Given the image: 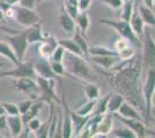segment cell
<instances>
[{
	"label": "cell",
	"instance_id": "obj_29",
	"mask_svg": "<svg viewBox=\"0 0 155 138\" xmlns=\"http://www.w3.org/2000/svg\"><path fill=\"white\" fill-rule=\"evenodd\" d=\"M58 44L63 46L65 48V51H67V52L84 57L82 52H81V50L79 48V46L77 45V43L73 40V38H61V39H58Z\"/></svg>",
	"mask_w": 155,
	"mask_h": 138
},
{
	"label": "cell",
	"instance_id": "obj_8",
	"mask_svg": "<svg viewBox=\"0 0 155 138\" xmlns=\"http://www.w3.org/2000/svg\"><path fill=\"white\" fill-rule=\"evenodd\" d=\"M6 40L11 46V48L13 50L16 59L19 60V62H22L25 60L28 45H29L27 40L26 31H19L11 36H6Z\"/></svg>",
	"mask_w": 155,
	"mask_h": 138
},
{
	"label": "cell",
	"instance_id": "obj_33",
	"mask_svg": "<svg viewBox=\"0 0 155 138\" xmlns=\"http://www.w3.org/2000/svg\"><path fill=\"white\" fill-rule=\"evenodd\" d=\"M88 54L91 57H100V55H118L115 50H110L104 46H89Z\"/></svg>",
	"mask_w": 155,
	"mask_h": 138
},
{
	"label": "cell",
	"instance_id": "obj_39",
	"mask_svg": "<svg viewBox=\"0 0 155 138\" xmlns=\"http://www.w3.org/2000/svg\"><path fill=\"white\" fill-rule=\"evenodd\" d=\"M1 105H2L4 109H5L6 115H16V114H20L18 104L7 103V101H1Z\"/></svg>",
	"mask_w": 155,
	"mask_h": 138
},
{
	"label": "cell",
	"instance_id": "obj_13",
	"mask_svg": "<svg viewBox=\"0 0 155 138\" xmlns=\"http://www.w3.org/2000/svg\"><path fill=\"white\" fill-rule=\"evenodd\" d=\"M61 103L64 106V114H63V138H71L73 137V124H72L71 114H70V106L66 101L65 93L63 92Z\"/></svg>",
	"mask_w": 155,
	"mask_h": 138
},
{
	"label": "cell",
	"instance_id": "obj_22",
	"mask_svg": "<svg viewBox=\"0 0 155 138\" xmlns=\"http://www.w3.org/2000/svg\"><path fill=\"white\" fill-rule=\"evenodd\" d=\"M93 63L97 66L102 67L104 69H111L112 67L116 66L117 62H119L120 59L118 55H100V57H91Z\"/></svg>",
	"mask_w": 155,
	"mask_h": 138
},
{
	"label": "cell",
	"instance_id": "obj_52",
	"mask_svg": "<svg viewBox=\"0 0 155 138\" xmlns=\"http://www.w3.org/2000/svg\"><path fill=\"white\" fill-rule=\"evenodd\" d=\"M42 1H45V0H38V2H42Z\"/></svg>",
	"mask_w": 155,
	"mask_h": 138
},
{
	"label": "cell",
	"instance_id": "obj_19",
	"mask_svg": "<svg viewBox=\"0 0 155 138\" xmlns=\"http://www.w3.org/2000/svg\"><path fill=\"white\" fill-rule=\"evenodd\" d=\"M26 36L27 40L29 44H35V43H41L42 40L44 39V36L45 33L43 32L42 30V21L34 24V26L26 28Z\"/></svg>",
	"mask_w": 155,
	"mask_h": 138
},
{
	"label": "cell",
	"instance_id": "obj_44",
	"mask_svg": "<svg viewBox=\"0 0 155 138\" xmlns=\"http://www.w3.org/2000/svg\"><path fill=\"white\" fill-rule=\"evenodd\" d=\"M37 2H38V0H20L18 5L27 7V8H30V9H34Z\"/></svg>",
	"mask_w": 155,
	"mask_h": 138
},
{
	"label": "cell",
	"instance_id": "obj_12",
	"mask_svg": "<svg viewBox=\"0 0 155 138\" xmlns=\"http://www.w3.org/2000/svg\"><path fill=\"white\" fill-rule=\"evenodd\" d=\"M34 68H35L36 76H41L44 78H59L52 70L51 62H50V59H48V58L39 57L37 59H35L34 60Z\"/></svg>",
	"mask_w": 155,
	"mask_h": 138
},
{
	"label": "cell",
	"instance_id": "obj_41",
	"mask_svg": "<svg viewBox=\"0 0 155 138\" xmlns=\"http://www.w3.org/2000/svg\"><path fill=\"white\" fill-rule=\"evenodd\" d=\"M34 99H26V100H22V101H20L19 104H18V107H19V112L20 114L22 115V114H25V113L31 107V105L34 104Z\"/></svg>",
	"mask_w": 155,
	"mask_h": 138
},
{
	"label": "cell",
	"instance_id": "obj_14",
	"mask_svg": "<svg viewBox=\"0 0 155 138\" xmlns=\"http://www.w3.org/2000/svg\"><path fill=\"white\" fill-rule=\"evenodd\" d=\"M58 45V39L56 37H53L52 35H45L44 39L39 44V55L50 59L54 48Z\"/></svg>",
	"mask_w": 155,
	"mask_h": 138
},
{
	"label": "cell",
	"instance_id": "obj_2",
	"mask_svg": "<svg viewBox=\"0 0 155 138\" xmlns=\"http://www.w3.org/2000/svg\"><path fill=\"white\" fill-rule=\"evenodd\" d=\"M63 63L67 74L70 75V78H75L82 82H94L96 78L91 65L82 55H77L65 51Z\"/></svg>",
	"mask_w": 155,
	"mask_h": 138
},
{
	"label": "cell",
	"instance_id": "obj_28",
	"mask_svg": "<svg viewBox=\"0 0 155 138\" xmlns=\"http://www.w3.org/2000/svg\"><path fill=\"white\" fill-rule=\"evenodd\" d=\"M110 96H111V92L97 99L96 105L94 107L91 115H103L105 113H108V101H109Z\"/></svg>",
	"mask_w": 155,
	"mask_h": 138
},
{
	"label": "cell",
	"instance_id": "obj_35",
	"mask_svg": "<svg viewBox=\"0 0 155 138\" xmlns=\"http://www.w3.org/2000/svg\"><path fill=\"white\" fill-rule=\"evenodd\" d=\"M63 2H64L65 11L75 20L77 16L79 15V13H80L79 5H78V0H64Z\"/></svg>",
	"mask_w": 155,
	"mask_h": 138
},
{
	"label": "cell",
	"instance_id": "obj_38",
	"mask_svg": "<svg viewBox=\"0 0 155 138\" xmlns=\"http://www.w3.org/2000/svg\"><path fill=\"white\" fill-rule=\"evenodd\" d=\"M51 68L53 72L58 76V77H63V76H66V77H70V75L67 74L66 69H65V66L63 62H57V61H51Z\"/></svg>",
	"mask_w": 155,
	"mask_h": 138
},
{
	"label": "cell",
	"instance_id": "obj_24",
	"mask_svg": "<svg viewBox=\"0 0 155 138\" xmlns=\"http://www.w3.org/2000/svg\"><path fill=\"white\" fill-rule=\"evenodd\" d=\"M125 100L126 99H125V97L122 93H119V92L117 91H112L109 98V101H108V112L117 113Z\"/></svg>",
	"mask_w": 155,
	"mask_h": 138
},
{
	"label": "cell",
	"instance_id": "obj_5",
	"mask_svg": "<svg viewBox=\"0 0 155 138\" xmlns=\"http://www.w3.org/2000/svg\"><path fill=\"white\" fill-rule=\"evenodd\" d=\"M141 66L145 70L155 69V40L149 31L141 38Z\"/></svg>",
	"mask_w": 155,
	"mask_h": 138
},
{
	"label": "cell",
	"instance_id": "obj_18",
	"mask_svg": "<svg viewBox=\"0 0 155 138\" xmlns=\"http://www.w3.org/2000/svg\"><path fill=\"white\" fill-rule=\"evenodd\" d=\"M117 114L126 118H134V120H142V121H145V118L142 116L141 112H139V111L137 109L136 106L132 105L130 101H126V100L123 103V105L120 106V108L118 109ZM145 122H146V121H145Z\"/></svg>",
	"mask_w": 155,
	"mask_h": 138
},
{
	"label": "cell",
	"instance_id": "obj_11",
	"mask_svg": "<svg viewBox=\"0 0 155 138\" xmlns=\"http://www.w3.org/2000/svg\"><path fill=\"white\" fill-rule=\"evenodd\" d=\"M14 87L18 91L27 94L30 99L37 100L39 97V87L36 82V78L32 77H23V78H15L13 82Z\"/></svg>",
	"mask_w": 155,
	"mask_h": 138
},
{
	"label": "cell",
	"instance_id": "obj_21",
	"mask_svg": "<svg viewBox=\"0 0 155 138\" xmlns=\"http://www.w3.org/2000/svg\"><path fill=\"white\" fill-rule=\"evenodd\" d=\"M58 21H59L60 26H61V29H63L66 33H73L74 32V30L77 29L75 20H74L71 15L65 11L64 7H63L61 13H60V15H59Z\"/></svg>",
	"mask_w": 155,
	"mask_h": 138
},
{
	"label": "cell",
	"instance_id": "obj_9",
	"mask_svg": "<svg viewBox=\"0 0 155 138\" xmlns=\"http://www.w3.org/2000/svg\"><path fill=\"white\" fill-rule=\"evenodd\" d=\"M14 20L16 21V23L20 26L29 28V26L41 22V17L34 9L20 6L16 4V5H14Z\"/></svg>",
	"mask_w": 155,
	"mask_h": 138
},
{
	"label": "cell",
	"instance_id": "obj_49",
	"mask_svg": "<svg viewBox=\"0 0 155 138\" xmlns=\"http://www.w3.org/2000/svg\"><path fill=\"white\" fill-rule=\"evenodd\" d=\"M155 108V91L153 93V97H152V109Z\"/></svg>",
	"mask_w": 155,
	"mask_h": 138
},
{
	"label": "cell",
	"instance_id": "obj_10",
	"mask_svg": "<svg viewBox=\"0 0 155 138\" xmlns=\"http://www.w3.org/2000/svg\"><path fill=\"white\" fill-rule=\"evenodd\" d=\"M114 116L117 118L124 125L129 127L132 131L136 133L137 138H145V137H150L153 136L155 137V131L149 129L147 127V123L142 120H134V118H123L120 115H118L117 113H114Z\"/></svg>",
	"mask_w": 155,
	"mask_h": 138
},
{
	"label": "cell",
	"instance_id": "obj_46",
	"mask_svg": "<svg viewBox=\"0 0 155 138\" xmlns=\"http://www.w3.org/2000/svg\"><path fill=\"white\" fill-rule=\"evenodd\" d=\"M141 2L149 8H154L155 7V0H141Z\"/></svg>",
	"mask_w": 155,
	"mask_h": 138
},
{
	"label": "cell",
	"instance_id": "obj_15",
	"mask_svg": "<svg viewBox=\"0 0 155 138\" xmlns=\"http://www.w3.org/2000/svg\"><path fill=\"white\" fill-rule=\"evenodd\" d=\"M112 124H114V113H105L102 115L100 120V123L97 127V131L95 137H104L108 136L110 131L112 130Z\"/></svg>",
	"mask_w": 155,
	"mask_h": 138
},
{
	"label": "cell",
	"instance_id": "obj_3",
	"mask_svg": "<svg viewBox=\"0 0 155 138\" xmlns=\"http://www.w3.org/2000/svg\"><path fill=\"white\" fill-rule=\"evenodd\" d=\"M155 91V69L146 70L145 81L141 86L143 105H145V121L148 124L152 120V97Z\"/></svg>",
	"mask_w": 155,
	"mask_h": 138
},
{
	"label": "cell",
	"instance_id": "obj_43",
	"mask_svg": "<svg viewBox=\"0 0 155 138\" xmlns=\"http://www.w3.org/2000/svg\"><path fill=\"white\" fill-rule=\"evenodd\" d=\"M41 124H42L41 120L36 116V118H31V120H30V121L26 124V127H28V128H29V130H30L31 132H36L37 130H38L39 127H41Z\"/></svg>",
	"mask_w": 155,
	"mask_h": 138
},
{
	"label": "cell",
	"instance_id": "obj_6",
	"mask_svg": "<svg viewBox=\"0 0 155 138\" xmlns=\"http://www.w3.org/2000/svg\"><path fill=\"white\" fill-rule=\"evenodd\" d=\"M36 82L38 84L39 87V97L38 99L48 103V104H51V103H61V100L59 99V97L57 96V92H56V81L54 78H44V77H41V76H36Z\"/></svg>",
	"mask_w": 155,
	"mask_h": 138
},
{
	"label": "cell",
	"instance_id": "obj_27",
	"mask_svg": "<svg viewBox=\"0 0 155 138\" xmlns=\"http://www.w3.org/2000/svg\"><path fill=\"white\" fill-rule=\"evenodd\" d=\"M84 91L88 100H96L101 97L100 87L95 82H84Z\"/></svg>",
	"mask_w": 155,
	"mask_h": 138
},
{
	"label": "cell",
	"instance_id": "obj_53",
	"mask_svg": "<svg viewBox=\"0 0 155 138\" xmlns=\"http://www.w3.org/2000/svg\"><path fill=\"white\" fill-rule=\"evenodd\" d=\"M123 1H127V0H123Z\"/></svg>",
	"mask_w": 155,
	"mask_h": 138
},
{
	"label": "cell",
	"instance_id": "obj_54",
	"mask_svg": "<svg viewBox=\"0 0 155 138\" xmlns=\"http://www.w3.org/2000/svg\"><path fill=\"white\" fill-rule=\"evenodd\" d=\"M60 1H64V0H60Z\"/></svg>",
	"mask_w": 155,
	"mask_h": 138
},
{
	"label": "cell",
	"instance_id": "obj_31",
	"mask_svg": "<svg viewBox=\"0 0 155 138\" xmlns=\"http://www.w3.org/2000/svg\"><path fill=\"white\" fill-rule=\"evenodd\" d=\"M108 137H117V138H137L136 133L130 129L129 127L123 125L120 128H115L112 129Z\"/></svg>",
	"mask_w": 155,
	"mask_h": 138
},
{
	"label": "cell",
	"instance_id": "obj_23",
	"mask_svg": "<svg viewBox=\"0 0 155 138\" xmlns=\"http://www.w3.org/2000/svg\"><path fill=\"white\" fill-rule=\"evenodd\" d=\"M138 11L141 16L142 21L145 23V26H155V12L154 8H149V7L145 6L143 4H138Z\"/></svg>",
	"mask_w": 155,
	"mask_h": 138
},
{
	"label": "cell",
	"instance_id": "obj_30",
	"mask_svg": "<svg viewBox=\"0 0 155 138\" xmlns=\"http://www.w3.org/2000/svg\"><path fill=\"white\" fill-rule=\"evenodd\" d=\"M73 40L77 43V45L79 46V48L81 50V52L84 54V57L86 55H88V50H89V45H88V43H87V40L84 38V35L81 33V31L79 30V29H75L74 30V32H73Z\"/></svg>",
	"mask_w": 155,
	"mask_h": 138
},
{
	"label": "cell",
	"instance_id": "obj_48",
	"mask_svg": "<svg viewBox=\"0 0 155 138\" xmlns=\"http://www.w3.org/2000/svg\"><path fill=\"white\" fill-rule=\"evenodd\" d=\"M5 19H6V17H5V14H4V12H2L1 8H0V22H4Z\"/></svg>",
	"mask_w": 155,
	"mask_h": 138
},
{
	"label": "cell",
	"instance_id": "obj_37",
	"mask_svg": "<svg viewBox=\"0 0 155 138\" xmlns=\"http://www.w3.org/2000/svg\"><path fill=\"white\" fill-rule=\"evenodd\" d=\"M117 53H118V58L120 59V61H123V60H127L133 58L136 55V50H134V46L130 44L129 46H126V47H124L122 50H119Z\"/></svg>",
	"mask_w": 155,
	"mask_h": 138
},
{
	"label": "cell",
	"instance_id": "obj_51",
	"mask_svg": "<svg viewBox=\"0 0 155 138\" xmlns=\"http://www.w3.org/2000/svg\"><path fill=\"white\" fill-rule=\"evenodd\" d=\"M139 2H140V0H134V4H136V5H138Z\"/></svg>",
	"mask_w": 155,
	"mask_h": 138
},
{
	"label": "cell",
	"instance_id": "obj_40",
	"mask_svg": "<svg viewBox=\"0 0 155 138\" xmlns=\"http://www.w3.org/2000/svg\"><path fill=\"white\" fill-rule=\"evenodd\" d=\"M64 54H65V48L61 45H58L54 48V51L52 53L50 60L51 61H57V62H63Z\"/></svg>",
	"mask_w": 155,
	"mask_h": 138
},
{
	"label": "cell",
	"instance_id": "obj_7",
	"mask_svg": "<svg viewBox=\"0 0 155 138\" xmlns=\"http://www.w3.org/2000/svg\"><path fill=\"white\" fill-rule=\"evenodd\" d=\"M23 78V77H36V72L34 68V60L30 61H22L19 65H15L11 70H2L0 72V78Z\"/></svg>",
	"mask_w": 155,
	"mask_h": 138
},
{
	"label": "cell",
	"instance_id": "obj_16",
	"mask_svg": "<svg viewBox=\"0 0 155 138\" xmlns=\"http://www.w3.org/2000/svg\"><path fill=\"white\" fill-rule=\"evenodd\" d=\"M7 118V125L11 132L12 137H19L21 132L25 128L23 121H22V116L21 114H16V115H6Z\"/></svg>",
	"mask_w": 155,
	"mask_h": 138
},
{
	"label": "cell",
	"instance_id": "obj_42",
	"mask_svg": "<svg viewBox=\"0 0 155 138\" xmlns=\"http://www.w3.org/2000/svg\"><path fill=\"white\" fill-rule=\"evenodd\" d=\"M102 2L108 7H110L111 9H115V11L120 9L124 4L123 0H102Z\"/></svg>",
	"mask_w": 155,
	"mask_h": 138
},
{
	"label": "cell",
	"instance_id": "obj_34",
	"mask_svg": "<svg viewBox=\"0 0 155 138\" xmlns=\"http://www.w3.org/2000/svg\"><path fill=\"white\" fill-rule=\"evenodd\" d=\"M133 9H134V0L124 1L123 6L120 8V11H122V13H120V20L129 22L131 16H132V13H133Z\"/></svg>",
	"mask_w": 155,
	"mask_h": 138
},
{
	"label": "cell",
	"instance_id": "obj_17",
	"mask_svg": "<svg viewBox=\"0 0 155 138\" xmlns=\"http://www.w3.org/2000/svg\"><path fill=\"white\" fill-rule=\"evenodd\" d=\"M129 22L132 30L139 37V39L141 40V38L143 37V33H145V23H143L141 16L139 14L138 5H136V4H134V9H133V13H132V16H131Z\"/></svg>",
	"mask_w": 155,
	"mask_h": 138
},
{
	"label": "cell",
	"instance_id": "obj_50",
	"mask_svg": "<svg viewBox=\"0 0 155 138\" xmlns=\"http://www.w3.org/2000/svg\"><path fill=\"white\" fill-rule=\"evenodd\" d=\"M0 115H6L5 109H4V107H2V105H1V103H0Z\"/></svg>",
	"mask_w": 155,
	"mask_h": 138
},
{
	"label": "cell",
	"instance_id": "obj_20",
	"mask_svg": "<svg viewBox=\"0 0 155 138\" xmlns=\"http://www.w3.org/2000/svg\"><path fill=\"white\" fill-rule=\"evenodd\" d=\"M72 118V124H73V137H78L80 135L81 130L84 128V125L88 123L91 115H80L75 111H70Z\"/></svg>",
	"mask_w": 155,
	"mask_h": 138
},
{
	"label": "cell",
	"instance_id": "obj_32",
	"mask_svg": "<svg viewBox=\"0 0 155 138\" xmlns=\"http://www.w3.org/2000/svg\"><path fill=\"white\" fill-rule=\"evenodd\" d=\"M0 55H2L4 58H6V59L9 60L14 66L20 63L19 60L16 59V57H15V54H14L13 50L11 48L9 44H8V43H5V41H1V40H0Z\"/></svg>",
	"mask_w": 155,
	"mask_h": 138
},
{
	"label": "cell",
	"instance_id": "obj_25",
	"mask_svg": "<svg viewBox=\"0 0 155 138\" xmlns=\"http://www.w3.org/2000/svg\"><path fill=\"white\" fill-rule=\"evenodd\" d=\"M43 105H44V101H42V100H35L34 101V104L31 105V107L27 111L25 114H22L21 116H22V121H23V124L26 125L31 118H36L37 115H38V113L41 112V109L43 108Z\"/></svg>",
	"mask_w": 155,
	"mask_h": 138
},
{
	"label": "cell",
	"instance_id": "obj_36",
	"mask_svg": "<svg viewBox=\"0 0 155 138\" xmlns=\"http://www.w3.org/2000/svg\"><path fill=\"white\" fill-rule=\"evenodd\" d=\"M96 100H88L86 104H84L82 106H80L79 108L75 109V112L80 115H91V113L94 111V107L96 105Z\"/></svg>",
	"mask_w": 155,
	"mask_h": 138
},
{
	"label": "cell",
	"instance_id": "obj_1",
	"mask_svg": "<svg viewBox=\"0 0 155 138\" xmlns=\"http://www.w3.org/2000/svg\"><path fill=\"white\" fill-rule=\"evenodd\" d=\"M141 60H138L136 55L131 59L123 60L118 66L112 67L110 72H105L110 84L116 89L117 92L122 93L125 99L141 109L145 118V105L140 87V75H141Z\"/></svg>",
	"mask_w": 155,
	"mask_h": 138
},
{
	"label": "cell",
	"instance_id": "obj_45",
	"mask_svg": "<svg viewBox=\"0 0 155 138\" xmlns=\"http://www.w3.org/2000/svg\"><path fill=\"white\" fill-rule=\"evenodd\" d=\"M91 1H93V0H78V5H79L80 12L87 11V9L89 8V6H91Z\"/></svg>",
	"mask_w": 155,
	"mask_h": 138
},
{
	"label": "cell",
	"instance_id": "obj_26",
	"mask_svg": "<svg viewBox=\"0 0 155 138\" xmlns=\"http://www.w3.org/2000/svg\"><path fill=\"white\" fill-rule=\"evenodd\" d=\"M75 23H77V28L81 31V33L86 36L88 29H89V26H91V19H89L87 11L79 13V15L75 19Z\"/></svg>",
	"mask_w": 155,
	"mask_h": 138
},
{
	"label": "cell",
	"instance_id": "obj_47",
	"mask_svg": "<svg viewBox=\"0 0 155 138\" xmlns=\"http://www.w3.org/2000/svg\"><path fill=\"white\" fill-rule=\"evenodd\" d=\"M4 1H6V2L11 4V5H16V4H19L20 0H4Z\"/></svg>",
	"mask_w": 155,
	"mask_h": 138
},
{
	"label": "cell",
	"instance_id": "obj_4",
	"mask_svg": "<svg viewBox=\"0 0 155 138\" xmlns=\"http://www.w3.org/2000/svg\"><path fill=\"white\" fill-rule=\"evenodd\" d=\"M100 22L102 24L111 26L114 30H116V32L123 37L125 39H127L134 46V47H141V40L139 39V37L137 36L134 31L132 30V28L130 26V22H126L124 20H109V19H101Z\"/></svg>",
	"mask_w": 155,
	"mask_h": 138
}]
</instances>
